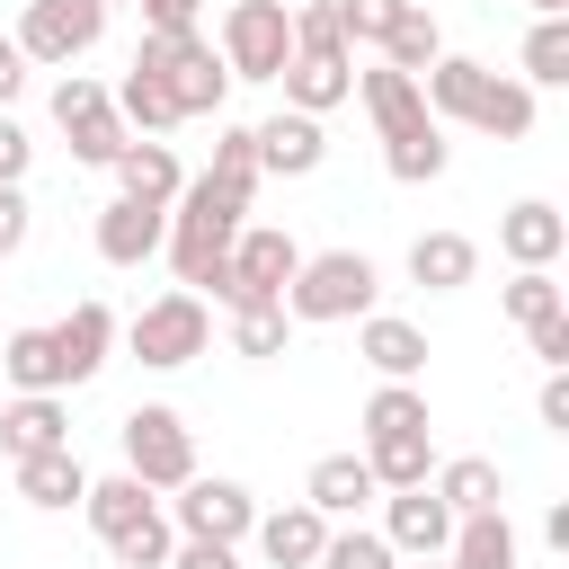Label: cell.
I'll return each mask as SVG.
<instances>
[{
  "mask_svg": "<svg viewBox=\"0 0 569 569\" xmlns=\"http://www.w3.org/2000/svg\"><path fill=\"white\" fill-rule=\"evenodd\" d=\"M240 213H249V196H231V187H213V178H187L178 187V204H169V267H178V284L196 293V284H222V258H231V240H240Z\"/></svg>",
  "mask_w": 569,
  "mask_h": 569,
  "instance_id": "cell-1",
  "label": "cell"
},
{
  "mask_svg": "<svg viewBox=\"0 0 569 569\" xmlns=\"http://www.w3.org/2000/svg\"><path fill=\"white\" fill-rule=\"evenodd\" d=\"M133 71L169 89L178 124H187V116H222V98H231V71H222V53H213L196 27H187V36H142V44H133Z\"/></svg>",
  "mask_w": 569,
  "mask_h": 569,
  "instance_id": "cell-2",
  "label": "cell"
},
{
  "mask_svg": "<svg viewBox=\"0 0 569 569\" xmlns=\"http://www.w3.org/2000/svg\"><path fill=\"white\" fill-rule=\"evenodd\" d=\"M373 293H382V276H373L365 249H320V258L293 267V284H284V320H311V329H320V320H365Z\"/></svg>",
  "mask_w": 569,
  "mask_h": 569,
  "instance_id": "cell-3",
  "label": "cell"
},
{
  "mask_svg": "<svg viewBox=\"0 0 569 569\" xmlns=\"http://www.w3.org/2000/svg\"><path fill=\"white\" fill-rule=\"evenodd\" d=\"M293 267H302L293 231H276V222H240V240H231V258H222V284H213V302H222V311H258V302H284Z\"/></svg>",
  "mask_w": 569,
  "mask_h": 569,
  "instance_id": "cell-4",
  "label": "cell"
},
{
  "mask_svg": "<svg viewBox=\"0 0 569 569\" xmlns=\"http://www.w3.org/2000/svg\"><path fill=\"white\" fill-rule=\"evenodd\" d=\"M213 53H222L231 80H276L293 62V0H231Z\"/></svg>",
  "mask_w": 569,
  "mask_h": 569,
  "instance_id": "cell-5",
  "label": "cell"
},
{
  "mask_svg": "<svg viewBox=\"0 0 569 569\" xmlns=\"http://www.w3.org/2000/svg\"><path fill=\"white\" fill-rule=\"evenodd\" d=\"M124 347L151 365V373H178V365H196L204 347H213V320H204V293H160V302H142L133 320H124Z\"/></svg>",
  "mask_w": 569,
  "mask_h": 569,
  "instance_id": "cell-6",
  "label": "cell"
},
{
  "mask_svg": "<svg viewBox=\"0 0 569 569\" xmlns=\"http://www.w3.org/2000/svg\"><path fill=\"white\" fill-rule=\"evenodd\" d=\"M124 471L160 498V489H187L196 480V436H187V418L178 409H160V400H142L133 418H124Z\"/></svg>",
  "mask_w": 569,
  "mask_h": 569,
  "instance_id": "cell-7",
  "label": "cell"
},
{
  "mask_svg": "<svg viewBox=\"0 0 569 569\" xmlns=\"http://www.w3.org/2000/svg\"><path fill=\"white\" fill-rule=\"evenodd\" d=\"M53 124L71 133V160H80V169H116V151L133 142L124 116H116V98H107L98 80H80V71H62V89H53Z\"/></svg>",
  "mask_w": 569,
  "mask_h": 569,
  "instance_id": "cell-8",
  "label": "cell"
},
{
  "mask_svg": "<svg viewBox=\"0 0 569 569\" xmlns=\"http://www.w3.org/2000/svg\"><path fill=\"white\" fill-rule=\"evenodd\" d=\"M98 36H107L98 0H27V18H18V53L53 62V71H71L80 53H98Z\"/></svg>",
  "mask_w": 569,
  "mask_h": 569,
  "instance_id": "cell-9",
  "label": "cell"
},
{
  "mask_svg": "<svg viewBox=\"0 0 569 569\" xmlns=\"http://www.w3.org/2000/svg\"><path fill=\"white\" fill-rule=\"evenodd\" d=\"M178 542H240L249 525H258V498L240 489V480H222V471H196L187 489H178Z\"/></svg>",
  "mask_w": 569,
  "mask_h": 569,
  "instance_id": "cell-10",
  "label": "cell"
},
{
  "mask_svg": "<svg viewBox=\"0 0 569 569\" xmlns=\"http://www.w3.org/2000/svg\"><path fill=\"white\" fill-rule=\"evenodd\" d=\"M400 560H445V542H453V516H445V498L436 489H391V507H382V525H373Z\"/></svg>",
  "mask_w": 569,
  "mask_h": 569,
  "instance_id": "cell-11",
  "label": "cell"
},
{
  "mask_svg": "<svg viewBox=\"0 0 569 569\" xmlns=\"http://www.w3.org/2000/svg\"><path fill=\"white\" fill-rule=\"evenodd\" d=\"M356 356H365L382 382H418V373H427V329L400 320V311H365V320H356Z\"/></svg>",
  "mask_w": 569,
  "mask_h": 569,
  "instance_id": "cell-12",
  "label": "cell"
},
{
  "mask_svg": "<svg viewBox=\"0 0 569 569\" xmlns=\"http://www.w3.org/2000/svg\"><path fill=\"white\" fill-rule=\"evenodd\" d=\"M71 445V409H62V391H18L9 409H0V453L9 462H27V453H62Z\"/></svg>",
  "mask_w": 569,
  "mask_h": 569,
  "instance_id": "cell-13",
  "label": "cell"
},
{
  "mask_svg": "<svg viewBox=\"0 0 569 569\" xmlns=\"http://www.w3.org/2000/svg\"><path fill=\"white\" fill-rule=\"evenodd\" d=\"M258 133V169L267 178H311L320 160H329V133H320V116H267V124H249Z\"/></svg>",
  "mask_w": 569,
  "mask_h": 569,
  "instance_id": "cell-14",
  "label": "cell"
},
{
  "mask_svg": "<svg viewBox=\"0 0 569 569\" xmlns=\"http://www.w3.org/2000/svg\"><path fill=\"white\" fill-rule=\"evenodd\" d=\"M160 240H169V213L160 204H133V196L98 204V258L107 267H142V258H160Z\"/></svg>",
  "mask_w": 569,
  "mask_h": 569,
  "instance_id": "cell-15",
  "label": "cell"
},
{
  "mask_svg": "<svg viewBox=\"0 0 569 569\" xmlns=\"http://www.w3.org/2000/svg\"><path fill=\"white\" fill-rule=\"evenodd\" d=\"M276 89H284L293 116H329L338 98H356V62H347V53H293V62L276 71Z\"/></svg>",
  "mask_w": 569,
  "mask_h": 569,
  "instance_id": "cell-16",
  "label": "cell"
},
{
  "mask_svg": "<svg viewBox=\"0 0 569 569\" xmlns=\"http://www.w3.org/2000/svg\"><path fill=\"white\" fill-rule=\"evenodd\" d=\"M107 347H116V311H107V302H71V311L53 320V356H62V391H71V382H89V373L107 365Z\"/></svg>",
  "mask_w": 569,
  "mask_h": 569,
  "instance_id": "cell-17",
  "label": "cell"
},
{
  "mask_svg": "<svg viewBox=\"0 0 569 569\" xmlns=\"http://www.w3.org/2000/svg\"><path fill=\"white\" fill-rule=\"evenodd\" d=\"M427 489L445 498V516L462 525V516H498L507 507V489H498V462L489 453H453V462H436L427 471Z\"/></svg>",
  "mask_w": 569,
  "mask_h": 569,
  "instance_id": "cell-18",
  "label": "cell"
},
{
  "mask_svg": "<svg viewBox=\"0 0 569 569\" xmlns=\"http://www.w3.org/2000/svg\"><path fill=\"white\" fill-rule=\"evenodd\" d=\"M178 187H187V169H178V151L169 142H124L116 151V196H133V204H178Z\"/></svg>",
  "mask_w": 569,
  "mask_h": 569,
  "instance_id": "cell-19",
  "label": "cell"
},
{
  "mask_svg": "<svg viewBox=\"0 0 569 569\" xmlns=\"http://www.w3.org/2000/svg\"><path fill=\"white\" fill-rule=\"evenodd\" d=\"M498 249H507L516 267H551V258L569 249V222H560L542 196H525V204H507V213H498Z\"/></svg>",
  "mask_w": 569,
  "mask_h": 569,
  "instance_id": "cell-20",
  "label": "cell"
},
{
  "mask_svg": "<svg viewBox=\"0 0 569 569\" xmlns=\"http://www.w3.org/2000/svg\"><path fill=\"white\" fill-rule=\"evenodd\" d=\"M249 533H258L267 569H311L320 542H329V516H320V507H276V516H258Z\"/></svg>",
  "mask_w": 569,
  "mask_h": 569,
  "instance_id": "cell-21",
  "label": "cell"
},
{
  "mask_svg": "<svg viewBox=\"0 0 569 569\" xmlns=\"http://www.w3.org/2000/svg\"><path fill=\"white\" fill-rule=\"evenodd\" d=\"M356 98H365V116H373V133L391 142V133H418L427 124V98H418V80L409 71H356Z\"/></svg>",
  "mask_w": 569,
  "mask_h": 569,
  "instance_id": "cell-22",
  "label": "cell"
},
{
  "mask_svg": "<svg viewBox=\"0 0 569 569\" xmlns=\"http://www.w3.org/2000/svg\"><path fill=\"white\" fill-rule=\"evenodd\" d=\"M480 276V249L462 240V231H418L409 240V284H427V293H462Z\"/></svg>",
  "mask_w": 569,
  "mask_h": 569,
  "instance_id": "cell-23",
  "label": "cell"
},
{
  "mask_svg": "<svg viewBox=\"0 0 569 569\" xmlns=\"http://www.w3.org/2000/svg\"><path fill=\"white\" fill-rule=\"evenodd\" d=\"M365 498H382V489H373V471H365V453H320V462H311V480H302V507H320L329 525H338V516H356Z\"/></svg>",
  "mask_w": 569,
  "mask_h": 569,
  "instance_id": "cell-24",
  "label": "cell"
},
{
  "mask_svg": "<svg viewBox=\"0 0 569 569\" xmlns=\"http://www.w3.org/2000/svg\"><path fill=\"white\" fill-rule=\"evenodd\" d=\"M18 498H27V507H44V516L80 507V498H89L80 453H71V445H62V453H27V462H18Z\"/></svg>",
  "mask_w": 569,
  "mask_h": 569,
  "instance_id": "cell-25",
  "label": "cell"
},
{
  "mask_svg": "<svg viewBox=\"0 0 569 569\" xmlns=\"http://www.w3.org/2000/svg\"><path fill=\"white\" fill-rule=\"evenodd\" d=\"M445 569H516V525H507V507H498V516H462L453 542H445Z\"/></svg>",
  "mask_w": 569,
  "mask_h": 569,
  "instance_id": "cell-26",
  "label": "cell"
},
{
  "mask_svg": "<svg viewBox=\"0 0 569 569\" xmlns=\"http://www.w3.org/2000/svg\"><path fill=\"white\" fill-rule=\"evenodd\" d=\"M80 516H89V533H98V542H116L124 525H142V516H151V489H142L133 471H116V480H89Z\"/></svg>",
  "mask_w": 569,
  "mask_h": 569,
  "instance_id": "cell-27",
  "label": "cell"
},
{
  "mask_svg": "<svg viewBox=\"0 0 569 569\" xmlns=\"http://www.w3.org/2000/svg\"><path fill=\"white\" fill-rule=\"evenodd\" d=\"M471 133H489V142H525V133H533V89L489 71V89H480V107H471Z\"/></svg>",
  "mask_w": 569,
  "mask_h": 569,
  "instance_id": "cell-28",
  "label": "cell"
},
{
  "mask_svg": "<svg viewBox=\"0 0 569 569\" xmlns=\"http://www.w3.org/2000/svg\"><path fill=\"white\" fill-rule=\"evenodd\" d=\"M445 160H453V142H445V124L427 116L418 133H391L382 142V169L400 178V187H427V178H445Z\"/></svg>",
  "mask_w": 569,
  "mask_h": 569,
  "instance_id": "cell-29",
  "label": "cell"
},
{
  "mask_svg": "<svg viewBox=\"0 0 569 569\" xmlns=\"http://www.w3.org/2000/svg\"><path fill=\"white\" fill-rule=\"evenodd\" d=\"M0 373L18 391H62V356H53V329H9L0 338Z\"/></svg>",
  "mask_w": 569,
  "mask_h": 569,
  "instance_id": "cell-30",
  "label": "cell"
},
{
  "mask_svg": "<svg viewBox=\"0 0 569 569\" xmlns=\"http://www.w3.org/2000/svg\"><path fill=\"white\" fill-rule=\"evenodd\" d=\"M365 471H373V489H427L436 445H427V436H373V445H365Z\"/></svg>",
  "mask_w": 569,
  "mask_h": 569,
  "instance_id": "cell-31",
  "label": "cell"
},
{
  "mask_svg": "<svg viewBox=\"0 0 569 569\" xmlns=\"http://www.w3.org/2000/svg\"><path fill=\"white\" fill-rule=\"evenodd\" d=\"M436 53H445V27H436V18H427V0H409V9H400V18H391V36H382V62H391V71H409V80H418V71H427V62H436Z\"/></svg>",
  "mask_w": 569,
  "mask_h": 569,
  "instance_id": "cell-32",
  "label": "cell"
},
{
  "mask_svg": "<svg viewBox=\"0 0 569 569\" xmlns=\"http://www.w3.org/2000/svg\"><path fill=\"white\" fill-rule=\"evenodd\" d=\"M107 98H116V116H124V133H133V142H160V133L178 124L169 89H160V80H142V71H124V80H116Z\"/></svg>",
  "mask_w": 569,
  "mask_h": 569,
  "instance_id": "cell-33",
  "label": "cell"
},
{
  "mask_svg": "<svg viewBox=\"0 0 569 569\" xmlns=\"http://www.w3.org/2000/svg\"><path fill=\"white\" fill-rule=\"evenodd\" d=\"M373 436H427V391L418 382H373L365 400V445Z\"/></svg>",
  "mask_w": 569,
  "mask_h": 569,
  "instance_id": "cell-34",
  "label": "cell"
},
{
  "mask_svg": "<svg viewBox=\"0 0 569 569\" xmlns=\"http://www.w3.org/2000/svg\"><path fill=\"white\" fill-rule=\"evenodd\" d=\"M204 178H213V187H231V196H258V178H267V169H258V133H249V124H222V133H213V169H204Z\"/></svg>",
  "mask_w": 569,
  "mask_h": 569,
  "instance_id": "cell-35",
  "label": "cell"
},
{
  "mask_svg": "<svg viewBox=\"0 0 569 569\" xmlns=\"http://www.w3.org/2000/svg\"><path fill=\"white\" fill-rule=\"evenodd\" d=\"M311 569H400V551H391L373 525H329V542H320Z\"/></svg>",
  "mask_w": 569,
  "mask_h": 569,
  "instance_id": "cell-36",
  "label": "cell"
},
{
  "mask_svg": "<svg viewBox=\"0 0 569 569\" xmlns=\"http://www.w3.org/2000/svg\"><path fill=\"white\" fill-rule=\"evenodd\" d=\"M569 80V18H533L525 36V89H560Z\"/></svg>",
  "mask_w": 569,
  "mask_h": 569,
  "instance_id": "cell-37",
  "label": "cell"
},
{
  "mask_svg": "<svg viewBox=\"0 0 569 569\" xmlns=\"http://www.w3.org/2000/svg\"><path fill=\"white\" fill-rule=\"evenodd\" d=\"M107 551H116V569H169V551H178V525L151 507V516H142V525H124Z\"/></svg>",
  "mask_w": 569,
  "mask_h": 569,
  "instance_id": "cell-38",
  "label": "cell"
},
{
  "mask_svg": "<svg viewBox=\"0 0 569 569\" xmlns=\"http://www.w3.org/2000/svg\"><path fill=\"white\" fill-rule=\"evenodd\" d=\"M284 329H293V320H284V302L231 311V356H258V365H267V356H284Z\"/></svg>",
  "mask_w": 569,
  "mask_h": 569,
  "instance_id": "cell-39",
  "label": "cell"
},
{
  "mask_svg": "<svg viewBox=\"0 0 569 569\" xmlns=\"http://www.w3.org/2000/svg\"><path fill=\"white\" fill-rule=\"evenodd\" d=\"M498 302H507V320H516V329H533V320H551V311H560V284H551V267H516V284H507Z\"/></svg>",
  "mask_w": 569,
  "mask_h": 569,
  "instance_id": "cell-40",
  "label": "cell"
},
{
  "mask_svg": "<svg viewBox=\"0 0 569 569\" xmlns=\"http://www.w3.org/2000/svg\"><path fill=\"white\" fill-rule=\"evenodd\" d=\"M329 9H338V36H347V44H382L409 0H329Z\"/></svg>",
  "mask_w": 569,
  "mask_h": 569,
  "instance_id": "cell-41",
  "label": "cell"
},
{
  "mask_svg": "<svg viewBox=\"0 0 569 569\" xmlns=\"http://www.w3.org/2000/svg\"><path fill=\"white\" fill-rule=\"evenodd\" d=\"M293 53H347V36H338V9H329V0H293Z\"/></svg>",
  "mask_w": 569,
  "mask_h": 569,
  "instance_id": "cell-42",
  "label": "cell"
},
{
  "mask_svg": "<svg viewBox=\"0 0 569 569\" xmlns=\"http://www.w3.org/2000/svg\"><path fill=\"white\" fill-rule=\"evenodd\" d=\"M133 9H142V36H187L204 0H133Z\"/></svg>",
  "mask_w": 569,
  "mask_h": 569,
  "instance_id": "cell-43",
  "label": "cell"
},
{
  "mask_svg": "<svg viewBox=\"0 0 569 569\" xmlns=\"http://www.w3.org/2000/svg\"><path fill=\"white\" fill-rule=\"evenodd\" d=\"M525 338H533V356H542L551 373H569V311H551V320H533Z\"/></svg>",
  "mask_w": 569,
  "mask_h": 569,
  "instance_id": "cell-44",
  "label": "cell"
},
{
  "mask_svg": "<svg viewBox=\"0 0 569 569\" xmlns=\"http://www.w3.org/2000/svg\"><path fill=\"white\" fill-rule=\"evenodd\" d=\"M27 160H36L27 124H18V116H0V187H18V178H27Z\"/></svg>",
  "mask_w": 569,
  "mask_h": 569,
  "instance_id": "cell-45",
  "label": "cell"
},
{
  "mask_svg": "<svg viewBox=\"0 0 569 569\" xmlns=\"http://www.w3.org/2000/svg\"><path fill=\"white\" fill-rule=\"evenodd\" d=\"M27 222H36V213H27V187H0V258L27 249Z\"/></svg>",
  "mask_w": 569,
  "mask_h": 569,
  "instance_id": "cell-46",
  "label": "cell"
},
{
  "mask_svg": "<svg viewBox=\"0 0 569 569\" xmlns=\"http://www.w3.org/2000/svg\"><path fill=\"white\" fill-rule=\"evenodd\" d=\"M169 569H240V542H178Z\"/></svg>",
  "mask_w": 569,
  "mask_h": 569,
  "instance_id": "cell-47",
  "label": "cell"
},
{
  "mask_svg": "<svg viewBox=\"0 0 569 569\" xmlns=\"http://www.w3.org/2000/svg\"><path fill=\"white\" fill-rule=\"evenodd\" d=\"M533 409H542V427H551V436H569V373H551Z\"/></svg>",
  "mask_w": 569,
  "mask_h": 569,
  "instance_id": "cell-48",
  "label": "cell"
},
{
  "mask_svg": "<svg viewBox=\"0 0 569 569\" xmlns=\"http://www.w3.org/2000/svg\"><path fill=\"white\" fill-rule=\"evenodd\" d=\"M18 89H27V53H18V36H0V116H9Z\"/></svg>",
  "mask_w": 569,
  "mask_h": 569,
  "instance_id": "cell-49",
  "label": "cell"
},
{
  "mask_svg": "<svg viewBox=\"0 0 569 569\" xmlns=\"http://www.w3.org/2000/svg\"><path fill=\"white\" fill-rule=\"evenodd\" d=\"M533 18H569V0H533Z\"/></svg>",
  "mask_w": 569,
  "mask_h": 569,
  "instance_id": "cell-50",
  "label": "cell"
},
{
  "mask_svg": "<svg viewBox=\"0 0 569 569\" xmlns=\"http://www.w3.org/2000/svg\"><path fill=\"white\" fill-rule=\"evenodd\" d=\"M418 569H445V560H418Z\"/></svg>",
  "mask_w": 569,
  "mask_h": 569,
  "instance_id": "cell-51",
  "label": "cell"
},
{
  "mask_svg": "<svg viewBox=\"0 0 569 569\" xmlns=\"http://www.w3.org/2000/svg\"><path fill=\"white\" fill-rule=\"evenodd\" d=\"M98 9H116V0H98Z\"/></svg>",
  "mask_w": 569,
  "mask_h": 569,
  "instance_id": "cell-52",
  "label": "cell"
},
{
  "mask_svg": "<svg viewBox=\"0 0 569 569\" xmlns=\"http://www.w3.org/2000/svg\"><path fill=\"white\" fill-rule=\"evenodd\" d=\"M0 338H9V329H0Z\"/></svg>",
  "mask_w": 569,
  "mask_h": 569,
  "instance_id": "cell-53",
  "label": "cell"
}]
</instances>
